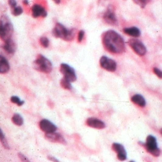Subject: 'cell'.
I'll return each mask as SVG.
<instances>
[{"label":"cell","instance_id":"6da1fadb","mask_svg":"<svg viewBox=\"0 0 162 162\" xmlns=\"http://www.w3.org/2000/svg\"><path fill=\"white\" fill-rule=\"evenodd\" d=\"M102 40L105 49L112 53L121 54L125 51L124 39L114 30H108L104 33Z\"/></svg>","mask_w":162,"mask_h":162},{"label":"cell","instance_id":"7a4b0ae2","mask_svg":"<svg viewBox=\"0 0 162 162\" xmlns=\"http://www.w3.org/2000/svg\"><path fill=\"white\" fill-rule=\"evenodd\" d=\"M75 34V29H67L60 23H57L52 30L53 36L56 38H60L66 41H71L74 40Z\"/></svg>","mask_w":162,"mask_h":162},{"label":"cell","instance_id":"3957f363","mask_svg":"<svg viewBox=\"0 0 162 162\" xmlns=\"http://www.w3.org/2000/svg\"><path fill=\"white\" fill-rule=\"evenodd\" d=\"M14 32L12 22L8 16L3 15L0 21V37L4 42L10 40Z\"/></svg>","mask_w":162,"mask_h":162},{"label":"cell","instance_id":"277c9868","mask_svg":"<svg viewBox=\"0 0 162 162\" xmlns=\"http://www.w3.org/2000/svg\"><path fill=\"white\" fill-rule=\"evenodd\" d=\"M33 67L35 70L44 74H49L52 70V64L48 59L43 55H38L33 63Z\"/></svg>","mask_w":162,"mask_h":162},{"label":"cell","instance_id":"5b68a950","mask_svg":"<svg viewBox=\"0 0 162 162\" xmlns=\"http://www.w3.org/2000/svg\"><path fill=\"white\" fill-rule=\"evenodd\" d=\"M147 152L155 157H158L160 154V150L157 147L156 138L152 135L148 136L145 143H142Z\"/></svg>","mask_w":162,"mask_h":162},{"label":"cell","instance_id":"8992f818","mask_svg":"<svg viewBox=\"0 0 162 162\" xmlns=\"http://www.w3.org/2000/svg\"><path fill=\"white\" fill-rule=\"evenodd\" d=\"M129 46L140 56L145 55L147 52L146 47L141 41L136 39H131L128 42Z\"/></svg>","mask_w":162,"mask_h":162},{"label":"cell","instance_id":"52a82bcc","mask_svg":"<svg viewBox=\"0 0 162 162\" xmlns=\"http://www.w3.org/2000/svg\"><path fill=\"white\" fill-rule=\"evenodd\" d=\"M60 70L64 77L69 80L71 82H75L77 79L74 70L68 64L62 63L60 66Z\"/></svg>","mask_w":162,"mask_h":162},{"label":"cell","instance_id":"ba28073f","mask_svg":"<svg viewBox=\"0 0 162 162\" xmlns=\"http://www.w3.org/2000/svg\"><path fill=\"white\" fill-rule=\"evenodd\" d=\"M100 66L103 69L110 72H114L117 68V64L115 61L106 56H102L99 60Z\"/></svg>","mask_w":162,"mask_h":162},{"label":"cell","instance_id":"9c48e42d","mask_svg":"<svg viewBox=\"0 0 162 162\" xmlns=\"http://www.w3.org/2000/svg\"><path fill=\"white\" fill-rule=\"evenodd\" d=\"M44 137L46 140L50 142L67 145V141L59 133H55V132H52V133H46Z\"/></svg>","mask_w":162,"mask_h":162},{"label":"cell","instance_id":"30bf717a","mask_svg":"<svg viewBox=\"0 0 162 162\" xmlns=\"http://www.w3.org/2000/svg\"><path fill=\"white\" fill-rule=\"evenodd\" d=\"M39 127L46 133H52L57 130V127L51 122L47 119L41 120L39 122Z\"/></svg>","mask_w":162,"mask_h":162},{"label":"cell","instance_id":"8fae6325","mask_svg":"<svg viewBox=\"0 0 162 162\" xmlns=\"http://www.w3.org/2000/svg\"><path fill=\"white\" fill-rule=\"evenodd\" d=\"M103 19L105 22L111 25H116L117 24V19L114 11L111 7H109L104 13Z\"/></svg>","mask_w":162,"mask_h":162},{"label":"cell","instance_id":"7c38bea8","mask_svg":"<svg viewBox=\"0 0 162 162\" xmlns=\"http://www.w3.org/2000/svg\"><path fill=\"white\" fill-rule=\"evenodd\" d=\"M112 149L117 154V158L120 161H124L126 160V152L122 145L117 143H114L112 144Z\"/></svg>","mask_w":162,"mask_h":162},{"label":"cell","instance_id":"4fadbf2b","mask_svg":"<svg viewBox=\"0 0 162 162\" xmlns=\"http://www.w3.org/2000/svg\"><path fill=\"white\" fill-rule=\"evenodd\" d=\"M86 124L89 127L98 129H102L106 126L105 123L103 122L99 119L93 117L88 118L86 120Z\"/></svg>","mask_w":162,"mask_h":162},{"label":"cell","instance_id":"5bb4252c","mask_svg":"<svg viewBox=\"0 0 162 162\" xmlns=\"http://www.w3.org/2000/svg\"><path fill=\"white\" fill-rule=\"evenodd\" d=\"M32 16L34 18H37L40 16L45 18L47 15V11L43 6L39 5H33L32 7Z\"/></svg>","mask_w":162,"mask_h":162},{"label":"cell","instance_id":"9a60e30c","mask_svg":"<svg viewBox=\"0 0 162 162\" xmlns=\"http://www.w3.org/2000/svg\"><path fill=\"white\" fill-rule=\"evenodd\" d=\"M2 47L4 50L9 54H14L16 50V44L14 41L11 39L10 40L5 42Z\"/></svg>","mask_w":162,"mask_h":162},{"label":"cell","instance_id":"2e32d148","mask_svg":"<svg viewBox=\"0 0 162 162\" xmlns=\"http://www.w3.org/2000/svg\"><path fill=\"white\" fill-rule=\"evenodd\" d=\"M10 65L8 61L4 57L0 56V73L6 74L9 71Z\"/></svg>","mask_w":162,"mask_h":162},{"label":"cell","instance_id":"e0dca14e","mask_svg":"<svg viewBox=\"0 0 162 162\" xmlns=\"http://www.w3.org/2000/svg\"><path fill=\"white\" fill-rule=\"evenodd\" d=\"M124 32L126 34L134 37H138L140 36L141 34L140 30L136 27L125 28L124 29Z\"/></svg>","mask_w":162,"mask_h":162},{"label":"cell","instance_id":"ac0fdd59","mask_svg":"<svg viewBox=\"0 0 162 162\" xmlns=\"http://www.w3.org/2000/svg\"><path fill=\"white\" fill-rule=\"evenodd\" d=\"M131 101L141 107H144L146 105V101L140 95L136 94L133 96L131 98Z\"/></svg>","mask_w":162,"mask_h":162},{"label":"cell","instance_id":"d6986e66","mask_svg":"<svg viewBox=\"0 0 162 162\" xmlns=\"http://www.w3.org/2000/svg\"><path fill=\"white\" fill-rule=\"evenodd\" d=\"M12 122L18 126H21L23 124V119L20 114L15 113L12 118Z\"/></svg>","mask_w":162,"mask_h":162},{"label":"cell","instance_id":"ffe728a7","mask_svg":"<svg viewBox=\"0 0 162 162\" xmlns=\"http://www.w3.org/2000/svg\"><path fill=\"white\" fill-rule=\"evenodd\" d=\"M71 82L67 79L65 77H63L60 80V85L63 89H66V90H71L72 89V86H71Z\"/></svg>","mask_w":162,"mask_h":162},{"label":"cell","instance_id":"44dd1931","mask_svg":"<svg viewBox=\"0 0 162 162\" xmlns=\"http://www.w3.org/2000/svg\"><path fill=\"white\" fill-rule=\"evenodd\" d=\"M0 139H1V141L2 144V146H4V148L6 150H9L10 147L9 145L8 144V142H7V140L5 137L4 135V133L2 132V130H1V135H0Z\"/></svg>","mask_w":162,"mask_h":162},{"label":"cell","instance_id":"7402d4cb","mask_svg":"<svg viewBox=\"0 0 162 162\" xmlns=\"http://www.w3.org/2000/svg\"><path fill=\"white\" fill-rule=\"evenodd\" d=\"M133 2L141 8H144L146 5L150 2V0H132Z\"/></svg>","mask_w":162,"mask_h":162},{"label":"cell","instance_id":"603a6c76","mask_svg":"<svg viewBox=\"0 0 162 162\" xmlns=\"http://www.w3.org/2000/svg\"><path fill=\"white\" fill-rule=\"evenodd\" d=\"M11 102H12L14 104H16L18 106H21L22 105H23L24 103V101H21L20 98H19V97L17 96H12L11 98Z\"/></svg>","mask_w":162,"mask_h":162},{"label":"cell","instance_id":"cb8c5ba5","mask_svg":"<svg viewBox=\"0 0 162 162\" xmlns=\"http://www.w3.org/2000/svg\"><path fill=\"white\" fill-rule=\"evenodd\" d=\"M40 42L42 46L44 48H47L49 46V40L46 37H42L40 39Z\"/></svg>","mask_w":162,"mask_h":162},{"label":"cell","instance_id":"d4e9b609","mask_svg":"<svg viewBox=\"0 0 162 162\" xmlns=\"http://www.w3.org/2000/svg\"><path fill=\"white\" fill-rule=\"evenodd\" d=\"M22 13H23V9L20 6H17V7L16 6L14 8H13L12 11V14L15 16L20 15Z\"/></svg>","mask_w":162,"mask_h":162},{"label":"cell","instance_id":"484cf974","mask_svg":"<svg viewBox=\"0 0 162 162\" xmlns=\"http://www.w3.org/2000/svg\"><path fill=\"white\" fill-rule=\"evenodd\" d=\"M84 32L83 30H81L78 33V42L81 43L83 41V38L84 37Z\"/></svg>","mask_w":162,"mask_h":162},{"label":"cell","instance_id":"4316f807","mask_svg":"<svg viewBox=\"0 0 162 162\" xmlns=\"http://www.w3.org/2000/svg\"><path fill=\"white\" fill-rule=\"evenodd\" d=\"M153 72L154 74L160 79H162V71L157 68H154L153 69Z\"/></svg>","mask_w":162,"mask_h":162},{"label":"cell","instance_id":"83f0119b","mask_svg":"<svg viewBox=\"0 0 162 162\" xmlns=\"http://www.w3.org/2000/svg\"><path fill=\"white\" fill-rule=\"evenodd\" d=\"M18 156H19V158L20 159V160H21L22 162H29V160L27 158L26 156H25L24 155L22 154L21 153H18Z\"/></svg>","mask_w":162,"mask_h":162},{"label":"cell","instance_id":"f1b7e54d","mask_svg":"<svg viewBox=\"0 0 162 162\" xmlns=\"http://www.w3.org/2000/svg\"><path fill=\"white\" fill-rule=\"evenodd\" d=\"M8 4L11 8H14L16 6V0H8Z\"/></svg>","mask_w":162,"mask_h":162},{"label":"cell","instance_id":"f546056e","mask_svg":"<svg viewBox=\"0 0 162 162\" xmlns=\"http://www.w3.org/2000/svg\"><path fill=\"white\" fill-rule=\"evenodd\" d=\"M47 159H48V160H50V161H53V162H59V160H57V159L54 157V156H51V155H48L47 156Z\"/></svg>","mask_w":162,"mask_h":162},{"label":"cell","instance_id":"4dcf8cb0","mask_svg":"<svg viewBox=\"0 0 162 162\" xmlns=\"http://www.w3.org/2000/svg\"><path fill=\"white\" fill-rule=\"evenodd\" d=\"M23 3L25 5H28V0H23Z\"/></svg>","mask_w":162,"mask_h":162},{"label":"cell","instance_id":"1f68e13d","mask_svg":"<svg viewBox=\"0 0 162 162\" xmlns=\"http://www.w3.org/2000/svg\"><path fill=\"white\" fill-rule=\"evenodd\" d=\"M56 4H60V0H53Z\"/></svg>","mask_w":162,"mask_h":162},{"label":"cell","instance_id":"d6a6232c","mask_svg":"<svg viewBox=\"0 0 162 162\" xmlns=\"http://www.w3.org/2000/svg\"><path fill=\"white\" fill-rule=\"evenodd\" d=\"M160 133L162 135V128H161V130H160Z\"/></svg>","mask_w":162,"mask_h":162}]
</instances>
